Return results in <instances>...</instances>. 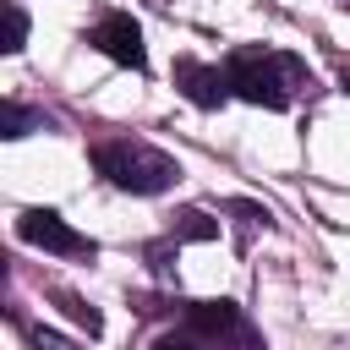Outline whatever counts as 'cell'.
Listing matches in <instances>:
<instances>
[{"instance_id":"cell-1","label":"cell","mask_w":350,"mask_h":350,"mask_svg":"<svg viewBox=\"0 0 350 350\" xmlns=\"http://www.w3.org/2000/svg\"><path fill=\"white\" fill-rule=\"evenodd\" d=\"M224 77H230V93H241L246 104H262V109H290L295 88H312V71L295 55H279V49H262V44L230 49Z\"/></svg>"},{"instance_id":"cell-2","label":"cell","mask_w":350,"mask_h":350,"mask_svg":"<svg viewBox=\"0 0 350 350\" xmlns=\"http://www.w3.org/2000/svg\"><path fill=\"white\" fill-rule=\"evenodd\" d=\"M93 170H98L109 186L131 191V197H159V191H170V186L180 180V164H175L164 148L137 142V137L98 142V148H93Z\"/></svg>"},{"instance_id":"cell-3","label":"cell","mask_w":350,"mask_h":350,"mask_svg":"<svg viewBox=\"0 0 350 350\" xmlns=\"http://www.w3.org/2000/svg\"><path fill=\"white\" fill-rule=\"evenodd\" d=\"M16 241H27V246H38V252H55V257H93L98 246L82 235V230H71L55 208H27L22 219H16Z\"/></svg>"},{"instance_id":"cell-4","label":"cell","mask_w":350,"mask_h":350,"mask_svg":"<svg viewBox=\"0 0 350 350\" xmlns=\"http://www.w3.org/2000/svg\"><path fill=\"white\" fill-rule=\"evenodd\" d=\"M88 44L104 49L109 60L131 66V71H148V49H142V27L126 16V11H104L93 27H88Z\"/></svg>"},{"instance_id":"cell-5","label":"cell","mask_w":350,"mask_h":350,"mask_svg":"<svg viewBox=\"0 0 350 350\" xmlns=\"http://www.w3.org/2000/svg\"><path fill=\"white\" fill-rule=\"evenodd\" d=\"M175 88H180L197 109H219V104L230 98V77H224L219 66L197 60V55H180V60H175Z\"/></svg>"},{"instance_id":"cell-6","label":"cell","mask_w":350,"mask_h":350,"mask_svg":"<svg viewBox=\"0 0 350 350\" xmlns=\"http://www.w3.org/2000/svg\"><path fill=\"white\" fill-rule=\"evenodd\" d=\"M186 323L208 334H241V312L230 301H186Z\"/></svg>"},{"instance_id":"cell-7","label":"cell","mask_w":350,"mask_h":350,"mask_svg":"<svg viewBox=\"0 0 350 350\" xmlns=\"http://www.w3.org/2000/svg\"><path fill=\"white\" fill-rule=\"evenodd\" d=\"M49 120H44V109H27V104H16V98H5L0 104V137H27V131H44Z\"/></svg>"},{"instance_id":"cell-8","label":"cell","mask_w":350,"mask_h":350,"mask_svg":"<svg viewBox=\"0 0 350 350\" xmlns=\"http://www.w3.org/2000/svg\"><path fill=\"white\" fill-rule=\"evenodd\" d=\"M22 44H27V11H22L16 0H5V44H0V49H5V55H16Z\"/></svg>"},{"instance_id":"cell-9","label":"cell","mask_w":350,"mask_h":350,"mask_svg":"<svg viewBox=\"0 0 350 350\" xmlns=\"http://www.w3.org/2000/svg\"><path fill=\"white\" fill-rule=\"evenodd\" d=\"M55 301H60V306H66V312H71V317L88 328V334H98V328H104V317H98V312H93V306H88L77 290H55Z\"/></svg>"},{"instance_id":"cell-10","label":"cell","mask_w":350,"mask_h":350,"mask_svg":"<svg viewBox=\"0 0 350 350\" xmlns=\"http://www.w3.org/2000/svg\"><path fill=\"white\" fill-rule=\"evenodd\" d=\"M27 345H33V350H77L71 339H60V334H49V328H33V334H27Z\"/></svg>"},{"instance_id":"cell-11","label":"cell","mask_w":350,"mask_h":350,"mask_svg":"<svg viewBox=\"0 0 350 350\" xmlns=\"http://www.w3.org/2000/svg\"><path fill=\"white\" fill-rule=\"evenodd\" d=\"M153 350H197L186 334H164V339H153Z\"/></svg>"},{"instance_id":"cell-12","label":"cell","mask_w":350,"mask_h":350,"mask_svg":"<svg viewBox=\"0 0 350 350\" xmlns=\"http://www.w3.org/2000/svg\"><path fill=\"white\" fill-rule=\"evenodd\" d=\"M339 88H345V93H350V66H345V71H339Z\"/></svg>"}]
</instances>
